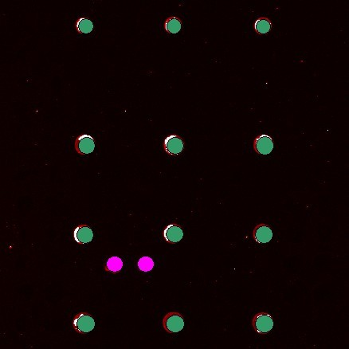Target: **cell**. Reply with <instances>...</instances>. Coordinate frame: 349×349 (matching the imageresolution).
<instances>
[{"mask_svg": "<svg viewBox=\"0 0 349 349\" xmlns=\"http://www.w3.org/2000/svg\"><path fill=\"white\" fill-rule=\"evenodd\" d=\"M138 267L143 272H150L154 267V262L149 257H143L138 262Z\"/></svg>", "mask_w": 349, "mask_h": 349, "instance_id": "cell-14", "label": "cell"}, {"mask_svg": "<svg viewBox=\"0 0 349 349\" xmlns=\"http://www.w3.org/2000/svg\"><path fill=\"white\" fill-rule=\"evenodd\" d=\"M73 324L75 330L77 331V333L85 334L90 333L94 329L95 327V321L90 314L81 313L75 316Z\"/></svg>", "mask_w": 349, "mask_h": 349, "instance_id": "cell-2", "label": "cell"}, {"mask_svg": "<svg viewBox=\"0 0 349 349\" xmlns=\"http://www.w3.org/2000/svg\"><path fill=\"white\" fill-rule=\"evenodd\" d=\"M164 328L169 333H176L180 332L184 327L183 317L179 313H169L163 320Z\"/></svg>", "mask_w": 349, "mask_h": 349, "instance_id": "cell-1", "label": "cell"}, {"mask_svg": "<svg viewBox=\"0 0 349 349\" xmlns=\"http://www.w3.org/2000/svg\"><path fill=\"white\" fill-rule=\"evenodd\" d=\"M164 150L171 156H177L183 152L184 143L179 136H169L164 140Z\"/></svg>", "mask_w": 349, "mask_h": 349, "instance_id": "cell-4", "label": "cell"}, {"mask_svg": "<svg viewBox=\"0 0 349 349\" xmlns=\"http://www.w3.org/2000/svg\"><path fill=\"white\" fill-rule=\"evenodd\" d=\"M272 28V24L267 18H260L254 23V30L260 35H266Z\"/></svg>", "mask_w": 349, "mask_h": 349, "instance_id": "cell-11", "label": "cell"}, {"mask_svg": "<svg viewBox=\"0 0 349 349\" xmlns=\"http://www.w3.org/2000/svg\"><path fill=\"white\" fill-rule=\"evenodd\" d=\"M123 265L124 263L121 258L118 257H112L107 262L105 270L112 273L120 272L122 269Z\"/></svg>", "mask_w": 349, "mask_h": 349, "instance_id": "cell-13", "label": "cell"}, {"mask_svg": "<svg viewBox=\"0 0 349 349\" xmlns=\"http://www.w3.org/2000/svg\"><path fill=\"white\" fill-rule=\"evenodd\" d=\"M164 27L167 32L174 35L180 32L182 28V22L177 17H170L165 22Z\"/></svg>", "mask_w": 349, "mask_h": 349, "instance_id": "cell-10", "label": "cell"}, {"mask_svg": "<svg viewBox=\"0 0 349 349\" xmlns=\"http://www.w3.org/2000/svg\"><path fill=\"white\" fill-rule=\"evenodd\" d=\"M254 148L256 152L260 155H269L274 149V142L272 138L267 135H260L254 142Z\"/></svg>", "mask_w": 349, "mask_h": 349, "instance_id": "cell-6", "label": "cell"}, {"mask_svg": "<svg viewBox=\"0 0 349 349\" xmlns=\"http://www.w3.org/2000/svg\"><path fill=\"white\" fill-rule=\"evenodd\" d=\"M73 237L76 242L81 245L89 244L94 238V233L87 225H81L75 229Z\"/></svg>", "mask_w": 349, "mask_h": 349, "instance_id": "cell-7", "label": "cell"}, {"mask_svg": "<svg viewBox=\"0 0 349 349\" xmlns=\"http://www.w3.org/2000/svg\"><path fill=\"white\" fill-rule=\"evenodd\" d=\"M75 148L80 155L92 153L95 149L94 138L89 135H81L75 141Z\"/></svg>", "mask_w": 349, "mask_h": 349, "instance_id": "cell-5", "label": "cell"}, {"mask_svg": "<svg viewBox=\"0 0 349 349\" xmlns=\"http://www.w3.org/2000/svg\"><path fill=\"white\" fill-rule=\"evenodd\" d=\"M164 237L169 244H174L183 238V231L179 225L171 224L164 231Z\"/></svg>", "mask_w": 349, "mask_h": 349, "instance_id": "cell-8", "label": "cell"}, {"mask_svg": "<svg viewBox=\"0 0 349 349\" xmlns=\"http://www.w3.org/2000/svg\"><path fill=\"white\" fill-rule=\"evenodd\" d=\"M254 238L258 244H267L273 238L272 230L266 224H259L254 228Z\"/></svg>", "mask_w": 349, "mask_h": 349, "instance_id": "cell-9", "label": "cell"}, {"mask_svg": "<svg viewBox=\"0 0 349 349\" xmlns=\"http://www.w3.org/2000/svg\"><path fill=\"white\" fill-rule=\"evenodd\" d=\"M253 326L254 330L260 334H266L272 330L274 320L272 316L266 313L256 314L253 319Z\"/></svg>", "mask_w": 349, "mask_h": 349, "instance_id": "cell-3", "label": "cell"}, {"mask_svg": "<svg viewBox=\"0 0 349 349\" xmlns=\"http://www.w3.org/2000/svg\"><path fill=\"white\" fill-rule=\"evenodd\" d=\"M77 32L81 34H89L93 32L94 24L90 19L81 18L78 19L76 24Z\"/></svg>", "mask_w": 349, "mask_h": 349, "instance_id": "cell-12", "label": "cell"}]
</instances>
